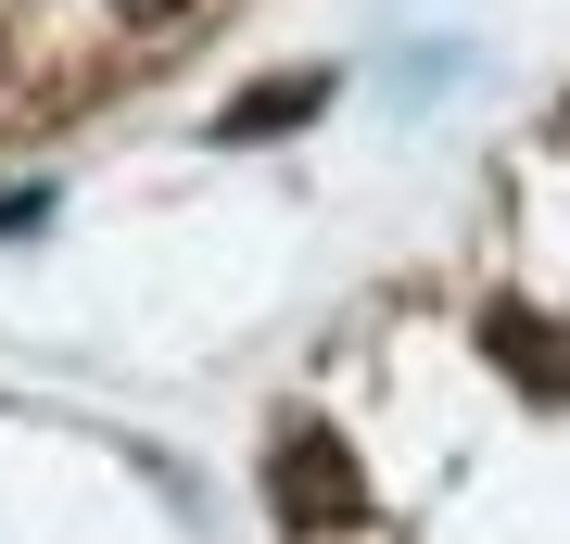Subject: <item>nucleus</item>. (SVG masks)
Segmentation results:
<instances>
[{
  "instance_id": "f257e3e1",
  "label": "nucleus",
  "mask_w": 570,
  "mask_h": 544,
  "mask_svg": "<svg viewBox=\"0 0 570 544\" xmlns=\"http://www.w3.org/2000/svg\"><path fill=\"white\" fill-rule=\"evenodd\" d=\"M266 494H279V520H292V532H343L355 506H367V494H355V456H343V444H317V431H292V444H279Z\"/></svg>"
},
{
  "instance_id": "f03ea898",
  "label": "nucleus",
  "mask_w": 570,
  "mask_h": 544,
  "mask_svg": "<svg viewBox=\"0 0 570 544\" xmlns=\"http://www.w3.org/2000/svg\"><path fill=\"white\" fill-rule=\"evenodd\" d=\"M305 115H330V77H317V63H292V77H254L242 101H228L216 140H279V127H305Z\"/></svg>"
},
{
  "instance_id": "7ed1b4c3",
  "label": "nucleus",
  "mask_w": 570,
  "mask_h": 544,
  "mask_svg": "<svg viewBox=\"0 0 570 544\" xmlns=\"http://www.w3.org/2000/svg\"><path fill=\"white\" fill-rule=\"evenodd\" d=\"M558 343H570V329H532L520 304H508V317H494V355H508L520 380H546V393H570V355H558Z\"/></svg>"
},
{
  "instance_id": "20e7f679",
  "label": "nucleus",
  "mask_w": 570,
  "mask_h": 544,
  "mask_svg": "<svg viewBox=\"0 0 570 544\" xmlns=\"http://www.w3.org/2000/svg\"><path fill=\"white\" fill-rule=\"evenodd\" d=\"M204 13H216V0H115V26H127L140 51H190V39H204Z\"/></svg>"
},
{
  "instance_id": "39448f33",
  "label": "nucleus",
  "mask_w": 570,
  "mask_h": 544,
  "mask_svg": "<svg viewBox=\"0 0 570 544\" xmlns=\"http://www.w3.org/2000/svg\"><path fill=\"white\" fill-rule=\"evenodd\" d=\"M39 216H51V190H39V178H26V190H0V241H26Z\"/></svg>"
}]
</instances>
